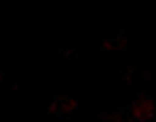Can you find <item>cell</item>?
Masks as SVG:
<instances>
[{
    "mask_svg": "<svg viewBox=\"0 0 156 122\" xmlns=\"http://www.w3.org/2000/svg\"><path fill=\"white\" fill-rule=\"evenodd\" d=\"M156 110L155 102L149 97H139L134 100L130 106L133 117L139 122H146L154 117Z\"/></svg>",
    "mask_w": 156,
    "mask_h": 122,
    "instance_id": "1",
    "label": "cell"
},
{
    "mask_svg": "<svg viewBox=\"0 0 156 122\" xmlns=\"http://www.w3.org/2000/svg\"><path fill=\"white\" fill-rule=\"evenodd\" d=\"M76 107H77V102L73 97H69L66 95H61V96H58L50 103L49 112L53 115H59V113L66 115L73 112Z\"/></svg>",
    "mask_w": 156,
    "mask_h": 122,
    "instance_id": "2",
    "label": "cell"
},
{
    "mask_svg": "<svg viewBox=\"0 0 156 122\" xmlns=\"http://www.w3.org/2000/svg\"><path fill=\"white\" fill-rule=\"evenodd\" d=\"M126 43H127V40L124 35H110V37L105 39L102 41L104 47L110 51H116V50L124 49Z\"/></svg>",
    "mask_w": 156,
    "mask_h": 122,
    "instance_id": "3",
    "label": "cell"
}]
</instances>
